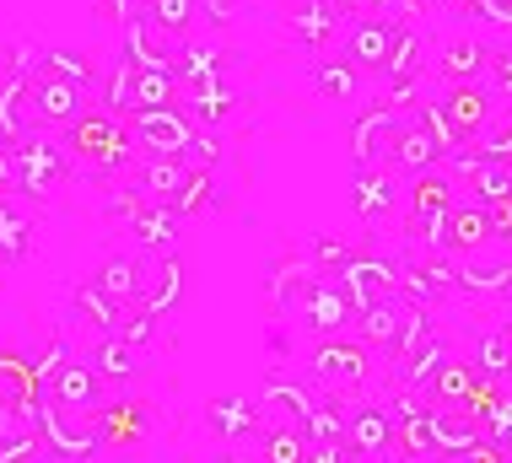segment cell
Instances as JSON below:
<instances>
[{"instance_id":"obj_1","label":"cell","mask_w":512,"mask_h":463,"mask_svg":"<svg viewBox=\"0 0 512 463\" xmlns=\"http://www.w3.org/2000/svg\"><path fill=\"white\" fill-rule=\"evenodd\" d=\"M60 146L71 151L76 167H92V173H124L135 157V140L124 130V119H114L108 108H87L76 124H65L60 130Z\"/></svg>"},{"instance_id":"obj_2","label":"cell","mask_w":512,"mask_h":463,"mask_svg":"<svg viewBox=\"0 0 512 463\" xmlns=\"http://www.w3.org/2000/svg\"><path fill=\"white\" fill-rule=\"evenodd\" d=\"M367 377H372V345L362 334H324V340L308 350V383L318 394L351 399L367 388Z\"/></svg>"},{"instance_id":"obj_3","label":"cell","mask_w":512,"mask_h":463,"mask_svg":"<svg viewBox=\"0 0 512 463\" xmlns=\"http://www.w3.org/2000/svg\"><path fill=\"white\" fill-rule=\"evenodd\" d=\"M27 426L38 431L44 453H60V458H92V453L103 447V420L60 410L49 388H44V394H38L33 404H27Z\"/></svg>"},{"instance_id":"obj_4","label":"cell","mask_w":512,"mask_h":463,"mask_svg":"<svg viewBox=\"0 0 512 463\" xmlns=\"http://www.w3.org/2000/svg\"><path fill=\"white\" fill-rule=\"evenodd\" d=\"M399 135H405V114L389 108L383 97H367V103L351 114V157H356V167H383L394 157Z\"/></svg>"},{"instance_id":"obj_5","label":"cell","mask_w":512,"mask_h":463,"mask_svg":"<svg viewBox=\"0 0 512 463\" xmlns=\"http://www.w3.org/2000/svg\"><path fill=\"white\" fill-rule=\"evenodd\" d=\"M49 394L60 410H71V415H92L98 420L108 404H114V388H108V377L92 367V356L87 350H71L65 356V367L54 372V383H49Z\"/></svg>"},{"instance_id":"obj_6","label":"cell","mask_w":512,"mask_h":463,"mask_svg":"<svg viewBox=\"0 0 512 463\" xmlns=\"http://www.w3.org/2000/svg\"><path fill=\"white\" fill-rule=\"evenodd\" d=\"M124 130H130L141 157H184L200 135L184 108H135V114L124 119Z\"/></svg>"},{"instance_id":"obj_7","label":"cell","mask_w":512,"mask_h":463,"mask_svg":"<svg viewBox=\"0 0 512 463\" xmlns=\"http://www.w3.org/2000/svg\"><path fill=\"white\" fill-rule=\"evenodd\" d=\"M11 157H17V194L27 200H44L65 184V173H71V151L60 146V140H44V130L27 135L22 146H11Z\"/></svg>"},{"instance_id":"obj_8","label":"cell","mask_w":512,"mask_h":463,"mask_svg":"<svg viewBox=\"0 0 512 463\" xmlns=\"http://www.w3.org/2000/svg\"><path fill=\"white\" fill-rule=\"evenodd\" d=\"M437 108H442V119H448L453 140H459V146H475L480 130L496 119L502 97L491 92V81H453V87H442Z\"/></svg>"},{"instance_id":"obj_9","label":"cell","mask_w":512,"mask_h":463,"mask_svg":"<svg viewBox=\"0 0 512 463\" xmlns=\"http://www.w3.org/2000/svg\"><path fill=\"white\" fill-rule=\"evenodd\" d=\"M405 270V297L421 307H437L442 297H459V259L437 254V248H410V259L399 264Z\"/></svg>"},{"instance_id":"obj_10","label":"cell","mask_w":512,"mask_h":463,"mask_svg":"<svg viewBox=\"0 0 512 463\" xmlns=\"http://www.w3.org/2000/svg\"><path fill=\"white\" fill-rule=\"evenodd\" d=\"M189 38H173L168 27H162L151 11L141 6L130 22H124V49L119 60L124 65H157V70H178V54H184Z\"/></svg>"},{"instance_id":"obj_11","label":"cell","mask_w":512,"mask_h":463,"mask_svg":"<svg viewBox=\"0 0 512 463\" xmlns=\"http://www.w3.org/2000/svg\"><path fill=\"white\" fill-rule=\"evenodd\" d=\"M340 291L351 297L356 313H362V307L383 302V297H399V291H405V270H399V259H378V254H367V248H362V254L345 264Z\"/></svg>"},{"instance_id":"obj_12","label":"cell","mask_w":512,"mask_h":463,"mask_svg":"<svg viewBox=\"0 0 512 463\" xmlns=\"http://www.w3.org/2000/svg\"><path fill=\"white\" fill-rule=\"evenodd\" d=\"M189 302V270L178 254H141V307L157 318L178 313Z\"/></svg>"},{"instance_id":"obj_13","label":"cell","mask_w":512,"mask_h":463,"mask_svg":"<svg viewBox=\"0 0 512 463\" xmlns=\"http://www.w3.org/2000/svg\"><path fill=\"white\" fill-rule=\"evenodd\" d=\"M345 447L362 458H389L394 453V415L383 399H356L345 410Z\"/></svg>"},{"instance_id":"obj_14","label":"cell","mask_w":512,"mask_h":463,"mask_svg":"<svg viewBox=\"0 0 512 463\" xmlns=\"http://www.w3.org/2000/svg\"><path fill=\"white\" fill-rule=\"evenodd\" d=\"M205 426H211V437L216 442H227V447H238V442H254V437H265V410H259V399H248V394H221L205 404Z\"/></svg>"},{"instance_id":"obj_15","label":"cell","mask_w":512,"mask_h":463,"mask_svg":"<svg viewBox=\"0 0 512 463\" xmlns=\"http://www.w3.org/2000/svg\"><path fill=\"white\" fill-rule=\"evenodd\" d=\"M512 291V248L491 243L459 259V297H507Z\"/></svg>"},{"instance_id":"obj_16","label":"cell","mask_w":512,"mask_h":463,"mask_svg":"<svg viewBox=\"0 0 512 463\" xmlns=\"http://www.w3.org/2000/svg\"><path fill=\"white\" fill-rule=\"evenodd\" d=\"M405 205V189H399V173L389 162L383 167H356V184H351V210L367 221V227H378L383 216H394V210Z\"/></svg>"},{"instance_id":"obj_17","label":"cell","mask_w":512,"mask_h":463,"mask_svg":"<svg viewBox=\"0 0 512 463\" xmlns=\"http://www.w3.org/2000/svg\"><path fill=\"white\" fill-rule=\"evenodd\" d=\"M33 114L44 130H65V124H76L87 114V92L60 81V76H49V70H38L33 76Z\"/></svg>"},{"instance_id":"obj_18","label":"cell","mask_w":512,"mask_h":463,"mask_svg":"<svg viewBox=\"0 0 512 463\" xmlns=\"http://www.w3.org/2000/svg\"><path fill=\"white\" fill-rule=\"evenodd\" d=\"M394 27L399 22H383V17L351 22V33H345V44H340V60H351L362 76H383V70H389V49H394Z\"/></svg>"},{"instance_id":"obj_19","label":"cell","mask_w":512,"mask_h":463,"mask_svg":"<svg viewBox=\"0 0 512 463\" xmlns=\"http://www.w3.org/2000/svg\"><path fill=\"white\" fill-rule=\"evenodd\" d=\"M313 394H318L313 383H297L292 372L275 367V372L265 377V388H259V410H265L270 426H302V415H308Z\"/></svg>"},{"instance_id":"obj_20","label":"cell","mask_w":512,"mask_h":463,"mask_svg":"<svg viewBox=\"0 0 512 463\" xmlns=\"http://www.w3.org/2000/svg\"><path fill=\"white\" fill-rule=\"evenodd\" d=\"M33 232H38L33 200H27V194H0V270L27 259V248H33Z\"/></svg>"},{"instance_id":"obj_21","label":"cell","mask_w":512,"mask_h":463,"mask_svg":"<svg viewBox=\"0 0 512 463\" xmlns=\"http://www.w3.org/2000/svg\"><path fill=\"white\" fill-rule=\"evenodd\" d=\"M486 54H491V44H480L469 33H453V38H442L432 76L442 87H453V81H486Z\"/></svg>"},{"instance_id":"obj_22","label":"cell","mask_w":512,"mask_h":463,"mask_svg":"<svg viewBox=\"0 0 512 463\" xmlns=\"http://www.w3.org/2000/svg\"><path fill=\"white\" fill-rule=\"evenodd\" d=\"M44 124L33 114V76H6L0 81V135L11 146H22L27 135H38Z\"/></svg>"},{"instance_id":"obj_23","label":"cell","mask_w":512,"mask_h":463,"mask_svg":"<svg viewBox=\"0 0 512 463\" xmlns=\"http://www.w3.org/2000/svg\"><path fill=\"white\" fill-rule=\"evenodd\" d=\"M292 38H297V49H308V54H329V44L340 38V11H335V0H297V11H292Z\"/></svg>"},{"instance_id":"obj_24","label":"cell","mask_w":512,"mask_h":463,"mask_svg":"<svg viewBox=\"0 0 512 463\" xmlns=\"http://www.w3.org/2000/svg\"><path fill=\"white\" fill-rule=\"evenodd\" d=\"M496 232H491V210L480 200H459L448 210V254L464 259V254H480V248H491Z\"/></svg>"},{"instance_id":"obj_25","label":"cell","mask_w":512,"mask_h":463,"mask_svg":"<svg viewBox=\"0 0 512 463\" xmlns=\"http://www.w3.org/2000/svg\"><path fill=\"white\" fill-rule=\"evenodd\" d=\"M405 205L410 216H448L459 205V178L448 167H426V173H415L405 184Z\"/></svg>"},{"instance_id":"obj_26","label":"cell","mask_w":512,"mask_h":463,"mask_svg":"<svg viewBox=\"0 0 512 463\" xmlns=\"http://www.w3.org/2000/svg\"><path fill=\"white\" fill-rule=\"evenodd\" d=\"M302 318H308L318 329V340H324V334H345V324H356V307L340 291V280H313L308 302H302Z\"/></svg>"},{"instance_id":"obj_27","label":"cell","mask_w":512,"mask_h":463,"mask_svg":"<svg viewBox=\"0 0 512 463\" xmlns=\"http://www.w3.org/2000/svg\"><path fill=\"white\" fill-rule=\"evenodd\" d=\"M189 178H195V167H189L184 157H141L135 189H141L151 205H173L178 194L189 189Z\"/></svg>"},{"instance_id":"obj_28","label":"cell","mask_w":512,"mask_h":463,"mask_svg":"<svg viewBox=\"0 0 512 463\" xmlns=\"http://www.w3.org/2000/svg\"><path fill=\"white\" fill-rule=\"evenodd\" d=\"M475 442H480V420L464 404H432V453L437 458L469 453Z\"/></svg>"},{"instance_id":"obj_29","label":"cell","mask_w":512,"mask_h":463,"mask_svg":"<svg viewBox=\"0 0 512 463\" xmlns=\"http://www.w3.org/2000/svg\"><path fill=\"white\" fill-rule=\"evenodd\" d=\"M92 280H98V291L119 307V313L124 307H141V248H135V254H108Z\"/></svg>"},{"instance_id":"obj_30","label":"cell","mask_w":512,"mask_h":463,"mask_svg":"<svg viewBox=\"0 0 512 463\" xmlns=\"http://www.w3.org/2000/svg\"><path fill=\"white\" fill-rule=\"evenodd\" d=\"M405 307H410L405 291H399V297H383V302L362 307V313H356V334H362L372 350H394L399 329H405Z\"/></svg>"},{"instance_id":"obj_31","label":"cell","mask_w":512,"mask_h":463,"mask_svg":"<svg viewBox=\"0 0 512 463\" xmlns=\"http://www.w3.org/2000/svg\"><path fill=\"white\" fill-rule=\"evenodd\" d=\"M87 356H92V367H98V372L108 377V388H124V383H135V377L146 372V350L124 345L119 334H103V340L92 345Z\"/></svg>"},{"instance_id":"obj_32","label":"cell","mask_w":512,"mask_h":463,"mask_svg":"<svg viewBox=\"0 0 512 463\" xmlns=\"http://www.w3.org/2000/svg\"><path fill=\"white\" fill-rule=\"evenodd\" d=\"M178 210L173 205H146L141 216H135V248L141 254H178Z\"/></svg>"},{"instance_id":"obj_33","label":"cell","mask_w":512,"mask_h":463,"mask_svg":"<svg viewBox=\"0 0 512 463\" xmlns=\"http://www.w3.org/2000/svg\"><path fill=\"white\" fill-rule=\"evenodd\" d=\"M178 108L189 114V124H195V130H216L221 119L238 114V92H232L227 81H211V87L184 92V103H178Z\"/></svg>"},{"instance_id":"obj_34","label":"cell","mask_w":512,"mask_h":463,"mask_svg":"<svg viewBox=\"0 0 512 463\" xmlns=\"http://www.w3.org/2000/svg\"><path fill=\"white\" fill-rule=\"evenodd\" d=\"M475 383H480L475 361H459V356H448V361L437 367L432 388H426V399H432V404H469V394H475Z\"/></svg>"},{"instance_id":"obj_35","label":"cell","mask_w":512,"mask_h":463,"mask_svg":"<svg viewBox=\"0 0 512 463\" xmlns=\"http://www.w3.org/2000/svg\"><path fill=\"white\" fill-rule=\"evenodd\" d=\"M313 87L324 103H356L362 97V70L351 60H318L313 65Z\"/></svg>"},{"instance_id":"obj_36","label":"cell","mask_w":512,"mask_h":463,"mask_svg":"<svg viewBox=\"0 0 512 463\" xmlns=\"http://www.w3.org/2000/svg\"><path fill=\"white\" fill-rule=\"evenodd\" d=\"M221 60H227V54H221L216 44H195V38H189L184 44V54H178V81H184V92H195V87H211V81H221Z\"/></svg>"},{"instance_id":"obj_37","label":"cell","mask_w":512,"mask_h":463,"mask_svg":"<svg viewBox=\"0 0 512 463\" xmlns=\"http://www.w3.org/2000/svg\"><path fill=\"white\" fill-rule=\"evenodd\" d=\"M44 70L49 76H60V81H71V87H81V92H103V70L87 60V54H76V49H49L44 54Z\"/></svg>"},{"instance_id":"obj_38","label":"cell","mask_w":512,"mask_h":463,"mask_svg":"<svg viewBox=\"0 0 512 463\" xmlns=\"http://www.w3.org/2000/svg\"><path fill=\"white\" fill-rule=\"evenodd\" d=\"M259 442H265V447H259V463H308L318 453L297 426H265V437H259Z\"/></svg>"},{"instance_id":"obj_39","label":"cell","mask_w":512,"mask_h":463,"mask_svg":"<svg viewBox=\"0 0 512 463\" xmlns=\"http://www.w3.org/2000/svg\"><path fill=\"white\" fill-rule=\"evenodd\" d=\"M362 248H351V243H340L335 232H313L308 237V259H313V270L324 275V280H340L345 275V264H351Z\"/></svg>"},{"instance_id":"obj_40","label":"cell","mask_w":512,"mask_h":463,"mask_svg":"<svg viewBox=\"0 0 512 463\" xmlns=\"http://www.w3.org/2000/svg\"><path fill=\"white\" fill-rule=\"evenodd\" d=\"M475 372L480 377H507L512 372V329H486L475 340Z\"/></svg>"},{"instance_id":"obj_41","label":"cell","mask_w":512,"mask_h":463,"mask_svg":"<svg viewBox=\"0 0 512 463\" xmlns=\"http://www.w3.org/2000/svg\"><path fill=\"white\" fill-rule=\"evenodd\" d=\"M71 302H76L81 324H92L98 334H114V329H119V307L98 291V280H81V286L71 291Z\"/></svg>"},{"instance_id":"obj_42","label":"cell","mask_w":512,"mask_h":463,"mask_svg":"<svg viewBox=\"0 0 512 463\" xmlns=\"http://www.w3.org/2000/svg\"><path fill=\"white\" fill-rule=\"evenodd\" d=\"M469 151H475V157H486V162H507L512 167V103L496 108V119L480 130V140Z\"/></svg>"},{"instance_id":"obj_43","label":"cell","mask_w":512,"mask_h":463,"mask_svg":"<svg viewBox=\"0 0 512 463\" xmlns=\"http://www.w3.org/2000/svg\"><path fill=\"white\" fill-rule=\"evenodd\" d=\"M221 205H227V194H221V184H216L211 173H195V178H189V189L173 200V210L184 221L189 216H211V210H221Z\"/></svg>"},{"instance_id":"obj_44","label":"cell","mask_w":512,"mask_h":463,"mask_svg":"<svg viewBox=\"0 0 512 463\" xmlns=\"http://www.w3.org/2000/svg\"><path fill=\"white\" fill-rule=\"evenodd\" d=\"M114 334L124 345H135V350H151V345H157V334H162V318L151 313V307H124Z\"/></svg>"},{"instance_id":"obj_45","label":"cell","mask_w":512,"mask_h":463,"mask_svg":"<svg viewBox=\"0 0 512 463\" xmlns=\"http://www.w3.org/2000/svg\"><path fill=\"white\" fill-rule=\"evenodd\" d=\"M103 108H108L114 119H130V114H135V70L124 65V60L103 76Z\"/></svg>"},{"instance_id":"obj_46","label":"cell","mask_w":512,"mask_h":463,"mask_svg":"<svg viewBox=\"0 0 512 463\" xmlns=\"http://www.w3.org/2000/svg\"><path fill=\"white\" fill-rule=\"evenodd\" d=\"M98 420H103V442H124V447L141 442V420H146L141 404H108Z\"/></svg>"},{"instance_id":"obj_47","label":"cell","mask_w":512,"mask_h":463,"mask_svg":"<svg viewBox=\"0 0 512 463\" xmlns=\"http://www.w3.org/2000/svg\"><path fill=\"white\" fill-rule=\"evenodd\" d=\"M65 356H71V340H65V334H54L44 350H33V356H27V377H33L38 388H49L54 372L65 367Z\"/></svg>"},{"instance_id":"obj_48","label":"cell","mask_w":512,"mask_h":463,"mask_svg":"<svg viewBox=\"0 0 512 463\" xmlns=\"http://www.w3.org/2000/svg\"><path fill=\"white\" fill-rule=\"evenodd\" d=\"M146 11H151V17H157L162 27H168L173 38H184L189 22L200 17V0H146Z\"/></svg>"},{"instance_id":"obj_49","label":"cell","mask_w":512,"mask_h":463,"mask_svg":"<svg viewBox=\"0 0 512 463\" xmlns=\"http://www.w3.org/2000/svg\"><path fill=\"white\" fill-rule=\"evenodd\" d=\"M44 44H33V38H11V49H6V76H38L44 70Z\"/></svg>"},{"instance_id":"obj_50","label":"cell","mask_w":512,"mask_h":463,"mask_svg":"<svg viewBox=\"0 0 512 463\" xmlns=\"http://www.w3.org/2000/svg\"><path fill=\"white\" fill-rule=\"evenodd\" d=\"M146 205H151V200H146L141 189H108L103 216H108V221H124V232H130V227H135V216H141Z\"/></svg>"},{"instance_id":"obj_51","label":"cell","mask_w":512,"mask_h":463,"mask_svg":"<svg viewBox=\"0 0 512 463\" xmlns=\"http://www.w3.org/2000/svg\"><path fill=\"white\" fill-rule=\"evenodd\" d=\"M486 81H491V92L502 97V103H512V44H491V54H486Z\"/></svg>"},{"instance_id":"obj_52","label":"cell","mask_w":512,"mask_h":463,"mask_svg":"<svg viewBox=\"0 0 512 463\" xmlns=\"http://www.w3.org/2000/svg\"><path fill=\"white\" fill-rule=\"evenodd\" d=\"M335 11H340L345 22H372V17L399 22V6H394V0H335Z\"/></svg>"},{"instance_id":"obj_53","label":"cell","mask_w":512,"mask_h":463,"mask_svg":"<svg viewBox=\"0 0 512 463\" xmlns=\"http://www.w3.org/2000/svg\"><path fill=\"white\" fill-rule=\"evenodd\" d=\"M221 157H227V146L216 140V130H200V135H195V146L184 151V162L195 167V173H216V162H221Z\"/></svg>"},{"instance_id":"obj_54","label":"cell","mask_w":512,"mask_h":463,"mask_svg":"<svg viewBox=\"0 0 512 463\" xmlns=\"http://www.w3.org/2000/svg\"><path fill=\"white\" fill-rule=\"evenodd\" d=\"M38 453H44L38 431H22L17 442H6V447H0V463H38Z\"/></svg>"},{"instance_id":"obj_55","label":"cell","mask_w":512,"mask_h":463,"mask_svg":"<svg viewBox=\"0 0 512 463\" xmlns=\"http://www.w3.org/2000/svg\"><path fill=\"white\" fill-rule=\"evenodd\" d=\"M200 17H211V27H227L238 17V0H200Z\"/></svg>"},{"instance_id":"obj_56","label":"cell","mask_w":512,"mask_h":463,"mask_svg":"<svg viewBox=\"0 0 512 463\" xmlns=\"http://www.w3.org/2000/svg\"><path fill=\"white\" fill-rule=\"evenodd\" d=\"M0 194H17V157H11V146H0Z\"/></svg>"},{"instance_id":"obj_57","label":"cell","mask_w":512,"mask_h":463,"mask_svg":"<svg viewBox=\"0 0 512 463\" xmlns=\"http://www.w3.org/2000/svg\"><path fill=\"white\" fill-rule=\"evenodd\" d=\"M98 11H103V17H114V22H130L135 11H141V6H135V0H103Z\"/></svg>"},{"instance_id":"obj_58","label":"cell","mask_w":512,"mask_h":463,"mask_svg":"<svg viewBox=\"0 0 512 463\" xmlns=\"http://www.w3.org/2000/svg\"><path fill=\"white\" fill-rule=\"evenodd\" d=\"M496 447H502V453H507V463H512V426L502 431V437H496Z\"/></svg>"},{"instance_id":"obj_59","label":"cell","mask_w":512,"mask_h":463,"mask_svg":"<svg viewBox=\"0 0 512 463\" xmlns=\"http://www.w3.org/2000/svg\"><path fill=\"white\" fill-rule=\"evenodd\" d=\"M367 463H405V458H367Z\"/></svg>"},{"instance_id":"obj_60","label":"cell","mask_w":512,"mask_h":463,"mask_svg":"<svg viewBox=\"0 0 512 463\" xmlns=\"http://www.w3.org/2000/svg\"><path fill=\"white\" fill-rule=\"evenodd\" d=\"M502 383H507V399H512V372H507V377H502Z\"/></svg>"},{"instance_id":"obj_61","label":"cell","mask_w":512,"mask_h":463,"mask_svg":"<svg viewBox=\"0 0 512 463\" xmlns=\"http://www.w3.org/2000/svg\"><path fill=\"white\" fill-rule=\"evenodd\" d=\"M0 146H11V140H6V135H0Z\"/></svg>"}]
</instances>
